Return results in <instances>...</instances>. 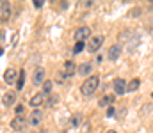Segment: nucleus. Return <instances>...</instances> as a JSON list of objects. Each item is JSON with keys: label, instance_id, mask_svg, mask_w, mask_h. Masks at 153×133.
<instances>
[{"label": "nucleus", "instance_id": "f257e3e1", "mask_svg": "<svg viewBox=\"0 0 153 133\" xmlns=\"http://www.w3.org/2000/svg\"><path fill=\"white\" fill-rule=\"evenodd\" d=\"M98 84H100V80H98V76H87V80L82 84V94L84 96H91V94H94L96 92V89H98Z\"/></svg>", "mask_w": 153, "mask_h": 133}, {"label": "nucleus", "instance_id": "f03ea898", "mask_svg": "<svg viewBox=\"0 0 153 133\" xmlns=\"http://www.w3.org/2000/svg\"><path fill=\"white\" fill-rule=\"evenodd\" d=\"M102 44H103V37L102 36H94V37L89 39V43L85 44V48H87V51H98Z\"/></svg>", "mask_w": 153, "mask_h": 133}, {"label": "nucleus", "instance_id": "7ed1b4c3", "mask_svg": "<svg viewBox=\"0 0 153 133\" xmlns=\"http://www.w3.org/2000/svg\"><path fill=\"white\" fill-rule=\"evenodd\" d=\"M29 121L23 117V115H16L13 121H11V128L14 130V132H22L23 128H25V124H27Z\"/></svg>", "mask_w": 153, "mask_h": 133}, {"label": "nucleus", "instance_id": "20e7f679", "mask_svg": "<svg viewBox=\"0 0 153 133\" xmlns=\"http://www.w3.org/2000/svg\"><path fill=\"white\" fill-rule=\"evenodd\" d=\"M41 121H43V112L41 110H32L30 117H29V124L30 126H38V124H41Z\"/></svg>", "mask_w": 153, "mask_h": 133}, {"label": "nucleus", "instance_id": "39448f33", "mask_svg": "<svg viewBox=\"0 0 153 133\" xmlns=\"http://www.w3.org/2000/svg\"><path fill=\"white\" fill-rule=\"evenodd\" d=\"M89 36H91V30H89V27H80V29L75 32V39H76V41H82V43H84V41H85Z\"/></svg>", "mask_w": 153, "mask_h": 133}, {"label": "nucleus", "instance_id": "423d86ee", "mask_svg": "<svg viewBox=\"0 0 153 133\" xmlns=\"http://www.w3.org/2000/svg\"><path fill=\"white\" fill-rule=\"evenodd\" d=\"M32 84H34V85H43V84H45V69H43V68H38V69L34 71Z\"/></svg>", "mask_w": 153, "mask_h": 133}, {"label": "nucleus", "instance_id": "0eeeda50", "mask_svg": "<svg viewBox=\"0 0 153 133\" xmlns=\"http://www.w3.org/2000/svg\"><path fill=\"white\" fill-rule=\"evenodd\" d=\"M126 82L123 80V78H116L114 80V92L116 94H125L126 92Z\"/></svg>", "mask_w": 153, "mask_h": 133}, {"label": "nucleus", "instance_id": "6e6552de", "mask_svg": "<svg viewBox=\"0 0 153 133\" xmlns=\"http://www.w3.org/2000/svg\"><path fill=\"white\" fill-rule=\"evenodd\" d=\"M2 101H4V105H5V107H13V105L16 103V92H13V90L5 92V94H4V98H2Z\"/></svg>", "mask_w": 153, "mask_h": 133}, {"label": "nucleus", "instance_id": "1a4fd4ad", "mask_svg": "<svg viewBox=\"0 0 153 133\" xmlns=\"http://www.w3.org/2000/svg\"><path fill=\"white\" fill-rule=\"evenodd\" d=\"M43 103H45V94L43 92H38V94H34L30 98V107H34L36 110H38V107H41Z\"/></svg>", "mask_w": 153, "mask_h": 133}, {"label": "nucleus", "instance_id": "9d476101", "mask_svg": "<svg viewBox=\"0 0 153 133\" xmlns=\"http://www.w3.org/2000/svg\"><path fill=\"white\" fill-rule=\"evenodd\" d=\"M4 82L5 84H14L16 82V71L13 68H7L5 73H4Z\"/></svg>", "mask_w": 153, "mask_h": 133}, {"label": "nucleus", "instance_id": "9b49d317", "mask_svg": "<svg viewBox=\"0 0 153 133\" xmlns=\"http://www.w3.org/2000/svg\"><path fill=\"white\" fill-rule=\"evenodd\" d=\"M75 71H76V66L71 60H66V62H64V68H62V75H64V76H71Z\"/></svg>", "mask_w": 153, "mask_h": 133}, {"label": "nucleus", "instance_id": "f8f14e48", "mask_svg": "<svg viewBox=\"0 0 153 133\" xmlns=\"http://www.w3.org/2000/svg\"><path fill=\"white\" fill-rule=\"evenodd\" d=\"M9 18H11V4L9 2H4L2 4V16H0V20L5 23Z\"/></svg>", "mask_w": 153, "mask_h": 133}, {"label": "nucleus", "instance_id": "ddd939ff", "mask_svg": "<svg viewBox=\"0 0 153 133\" xmlns=\"http://www.w3.org/2000/svg\"><path fill=\"white\" fill-rule=\"evenodd\" d=\"M119 55H121V44L111 46V50H109V59H111V60H117Z\"/></svg>", "mask_w": 153, "mask_h": 133}, {"label": "nucleus", "instance_id": "4468645a", "mask_svg": "<svg viewBox=\"0 0 153 133\" xmlns=\"http://www.w3.org/2000/svg\"><path fill=\"white\" fill-rule=\"evenodd\" d=\"M114 99H116L114 94H107V96H103V98L98 101V105H100V107H112Z\"/></svg>", "mask_w": 153, "mask_h": 133}, {"label": "nucleus", "instance_id": "2eb2a0df", "mask_svg": "<svg viewBox=\"0 0 153 133\" xmlns=\"http://www.w3.org/2000/svg\"><path fill=\"white\" fill-rule=\"evenodd\" d=\"M76 73H78V75H82V76H87V75L91 73V64H89V62L80 64V66L76 68Z\"/></svg>", "mask_w": 153, "mask_h": 133}, {"label": "nucleus", "instance_id": "dca6fc26", "mask_svg": "<svg viewBox=\"0 0 153 133\" xmlns=\"http://www.w3.org/2000/svg\"><path fill=\"white\" fill-rule=\"evenodd\" d=\"M25 85V71H20L18 73V82H16V89L20 90V89H23Z\"/></svg>", "mask_w": 153, "mask_h": 133}, {"label": "nucleus", "instance_id": "f3484780", "mask_svg": "<svg viewBox=\"0 0 153 133\" xmlns=\"http://www.w3.org/2000/svg\"><path fill=\"white\" fill-rule=\"evenodd\" d=\"M57 103H59V96H57V94H50L48 99H46V105H48V107H55Z\"/></svg>", "mask_w": 153, "mask_h": 133}, {"label": "nucleus", "instance_id": "a211bd4d", "mask_svg": "<svg viewBox=\"0 0 153 133\" xmlns=\"http://www.w3.org/2000/svg\"><path fill=\"white\" fill-rule=\"evenodd\" d=\"M139 85H141V80H139V78H134V80L128 84L126 90H137V89H139Z\"/></svg>", "mask_w": 153, "mask_h": 133}, {"label": "nucleus", "instance_id": "6ab92c4d", "mask_svg": "<svg viewBox=\"0 0 153 133\" xmlns=\"http://www.w3.org/2000/svg\"><path fill=\"white\" fill-rule=\"evenodd\" d=\"M80 121H82V114H75V115L70 119V124H71L73 128H76V126L80 124Z\"/></svg>", "mask_w": 153, "mask_h": 133}, {"label": "nucleus", "instance_id": "aec40b11", "mask_svg": "<svg viewBox=\"0 0 153 133\" xmlns=\"http://www.w3.org/2000/svg\"><path fill=\"white\" fill-rule=\"evenodd\" d=\"M84 48H85V43H82V41H76L75 46H73V53H80Z\"/></svg>", "mask_w": 153, "mask_h": 133}, {"label": "nucleus", "instance_id": "412c9836", "mask_svg": "<svg viewBox=\"0 0 153 133\" xmlns=\"http://www.w3.org/2000/svg\"><path fill=\"white\" fill-rule=\"evenodd\" d=\"M50 90H52V82L45 80V84H43V94H50Z\"/></svg>", "mask_w": 153, "mask_h": 133}, {"label": "nucleus", "instance_id": "4be33fe9", "mask_svg": "<svg viewBox=\"0 0 153 133\" xmlns=\"http://www.w3.org/2000/svg\"><path fill=\"white\" fill-rule=\"evenodd\" d=\"M114 114H116V108L114 107H109V108H107V117H112Z\"/></svg>", "mask_w": 153, "mask_h": 133}, {"label": "nucleus", "instance_id": "5701e85b", "mask_svg": "<svg viewBox=\"0 0 153 133\" xmlns=\"http://www.w3.org/2000/svg\"><path fill=\"white\" fill-rule=\"evenodd\" d=\"M16 114H18V115H22V114H23V107H22V105H18V107H16Z\"/></svg>", "mask_w": 153, "mask_h": 133}, {"label": "nucleus", "instance_id": "b1692460", "mask_svg": "<svg viewBox=\"0 0 153 133\" xmlns=\"http://www.w3.org/2000/svg\"><path fill=\"white\" fill-rule=\"evenodd\" d=\"M34 5H36V7H41V5H43V2H41V0H34Z\"/></svg>", "mask_w": 153, "mask_h": 133}, {"label": "nucleus", "instance_id": "393cba45", "mask_svg": "<svg viewBox=\"0 0 153 133\" xmlns=\"http://www.w3.org/2000/svg\"><path fill=\"white\" fill-rule=\"evenodd\" d=\"M105 133H116L114 130H109V132H105Z\"/></svg>", "mask_w": 153, "mask_h": 133}, {"label": "nucleus", "instance_id": "a878e982", "mask_svg": "<svg viewBox=\"0 0 153 133\" xmlns=\"http://www.w3.org/2000/svg\"><path fill=\"white\" fill-rule=\"evenodd\" d=\"M2 53H4V50H2V48H0V55H2Z\"/></svg>", "mask_w": 153, "mask_h": 133}, {"label": "nucleus", "instance_id": "bb28decb", "mask_svg": "<svg viewBox=\"0 0 153 133\" xmlns=\"http://www.w3.org/2000/svg\"><path fill=\"white\" fill-rule=\"evenodd\" d=\"M41 133H46V130H41Z\"/></svg>", "mask_w": 153, "mask_h": 133}, {"label": "nucleus", "instance_id": "cd10ccee", "mask_svg": "<svg viewBox=\"0 0 153 133\" xmlns=\"http://www.w3.org/2000/svg\"><path fill=\"white\" fill-rule=\"evenodd\" d=\"M152 98H153V92H152Z\"/></svg>", "mask_w": 153, "mask_h": 133}]
</instances>
